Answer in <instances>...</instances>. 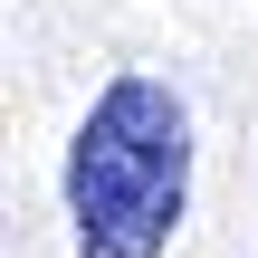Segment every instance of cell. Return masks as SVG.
Here are the masks:
<instances>
[{"label":"cell","mask_w":258,"mask_h":258,"mask_svg":"<svg viewBox=\"0 0 258 258\" xmlns=\"http://www.w3.org/2000/svg\"><path fill=\"white\" fill-rule=\"evenodd\" d=\"M191 211V115L163 77H115L67 144L77 258H163Z\"/></svg>","instance_id":"obj_1"}]
</instances>
